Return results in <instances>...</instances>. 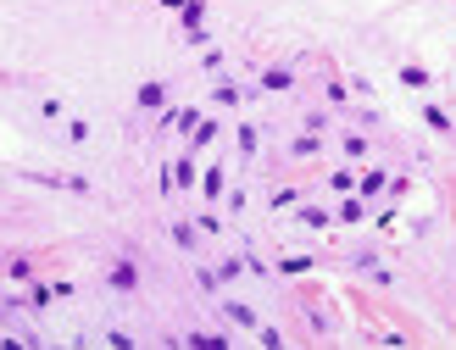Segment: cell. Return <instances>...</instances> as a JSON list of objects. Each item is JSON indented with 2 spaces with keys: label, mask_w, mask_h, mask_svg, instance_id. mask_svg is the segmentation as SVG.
<instances>
[{
  "label": "cell",
  "mask_w": 456,
  "mask_h": 350,
  "mask_svg": "<svg viewBox=\"0 0 456 350\" xmlns=\"http://www.w3.org/2000/svg\"><path fill=\"white\" fill-rule=\"evenodd\" d=\"M111 284H117V289H134V284H139V273L129 267V261H117V267H111Z\"/></svg>",
  "instance_id": "1"
},
{
  "label": "cell",
  "mask_w": 456,
  "mask_h": 350,
  "mask_svg": "<svg viewBox=\"0 0 456 350\" xmlns=\"http://www.w3.org/2000/svg\"><path fill=\"white\" fill-rule=\"evenodd\" d=\"M223 317H234L239 328H256V312H251V306H228V312H223Z\"/></svg>",
  "instance_id": "2"
},
{
  "label": "cell",
  "mask_w": 456,
  "mask_h": 350,
  "mask_svg": "<svg viewBox=\"0 0 456 350\" xmlns=\"http://www.w3.org/2000/svg\"><path fill=\"white\" fill-rule=\"evenodd\" d=\"M161 100H167V90H161V83H145V90H139V106H161Z\"/></svg>",
  "instance_id": "3"
},
{
  "label": "cell",
  "mask_w": 456,
  "mask_h": 350,
  "mask_svg": "<svg viewBox=\"0 0 456 350\" xmlns=\"http://www.w3.org/2000/svg\"><path fill=\"white\" fill-rule=\"evenodd\" d=\"M178 12H184V23H189V28H200V17H206V6H200V0H184Z\"/></svg>",
  "instance_id": "4"
},
{
  "label": "cell",
  "mask_w": 456,
  "mask_h": 350,
  "mask_svg": "<svg viewBox=\"0 0 456 350\" xmlns=\"http://www.w3.org/2000/svg\"><path fill=\"white\" fill-rule=\"evenodd\" d=\"M401 78L412 83V90H423V83H429V72H423V67H401Z\"/></svg>",
  "instance_id": "5"
},
{
  "label": "cell",
  "mask_w": 456,
  "mask_h": 350,
  "mask_svg": "<svg viewBox=\"0 0 456 350\" xmlns=\"http://www.w3.org/2000/svg\"><path fill=\"white\" fill-rule=\"evenodd\" d=\"M262 83H267V90H289V72H284V67H273V72H267Z\"/></svg>",
  "instance_id": "6"
}]
</instances>
